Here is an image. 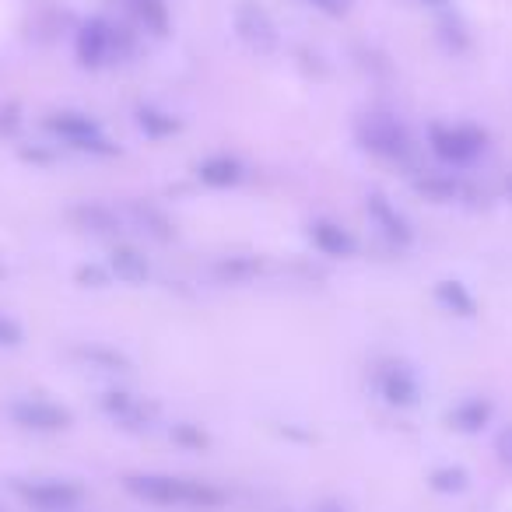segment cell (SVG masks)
<instances>
[{"label": "cell", "instance_id": "6da1fadb", "mask_svg": "<svg viewBox=\"0 0 512 512\" xmlns=\"http://www.w3.org/2000/svg\"><path fill=\"white\" fill-rule=\"evenodd\" d=\"M123 488L141 502L169 505V509H214V505L225 502V495L214 484L172 474H130Z\"/></svg>", "mask_w": 512, "mask_h": 512}, {"label": "cell", "instance_id": "7a4b0ae2", "mask_svg": "<svg viewBox=\"0 0 512 512\" xmlns=\"http://www.w3.org/2000/svg\"><path fill=\"white\" fill-rule=\"evenodd\" d=\"M484 130L470 127V123H435L428 130V144L432 151L449 165H467L474 162L477 155L484 151Z\"/></svg>", "mask_w": 512, "mask_h": 512}, {"label": "cell", "instance_id": "3957f363", "mask_svg": "<svg viewBox=\"0 0 512 512\" xmlns=\"http://www.w3.org/2000/svg\"><path fill=\"white\" fill-rule=\"evenodd\" d=\"M358 144L372 155L383 158H404L411 151V137H407L404 123H397L390 113H365L355 127Z\"/></svg>", "mask_w": 512, "mask_h": 512}, {"label": "cell", "instance_id": "277c9868", "mask_svg": "<svg viewBox=\"0 0 512 512\" xmlns=\"http://www.w3.org/2000/svg\"><path fill=\"white\" fill-rule=\"evenodd\" d=\"M15 495L36 512H71L81 505L85 491L74 481H60V477H36V481H18Z\"/></svg>", "mask_w": 512, "mask_h": 512}, {"label": "cell", "instance_id": "5b68a950", "mask_svg": "<svg viewBox=\"0 0 512 512\" xmlns=\"http://www.w3.org/2000/svg\"><path fill=\"white\" fill-rule=\"evenodd\" d=\"M46 127H50L60 141H67L78 151H95V155H113L116 151L113 144L106 141V134H102L99 123L85 113H71V109H64V113H53L50 120H46Z\"/></svg>", "mask_w": 512, "mask_h": 512}, {"label": "cell", "instance_id": "8992f818", "mask_svg": "<svg viewBox=\"0 0 512 512\" xmlns=\"http://www.w3.org/2000/svg\"><path fill=\"white\" fill-rule=\"evenodd\" d=\"M8 414L18 428H29V432H64V428H71V411L43 397L15 400L8 407Z\"/></svg>", "mask_w": 512, "mask_h": 512}, {"label": "cell", "instance_id": "52a82bcc", "mask_svg": "<svg viewBox=\"0 0 512 512\" xmlns=\"http://www.w3.org/2000/svg\"><path fill=\"white\" fill-rule=\"evenodd\" d=\"M120 53V29L106 22V18H88L78 32V60L85 67H102Z\"/></svg>", "mask_w": 512, "mask_h": 512}, {"label": "cell", "instance_id": "ba28073f", "mask_svg": "<svg viewBox=\"0 0 512 512\" xmlns=\"http://www.w3.org/2000/svg\"><path fill=\"white\" fill-rule=\"evenodd\" d=\"M379 393H383V400L393 407H414L418 404L421 386L411 369H404V365H386V369L379 372Z\"/></svg>", "mask_w": 512, "mask_h": 512}, {"label": "cell", "instance_id": "9c48e42d", "mask_svg": "<svg viewBox=\"0 0 512 512\" xmlns=\"http://www.w3.org/2000/svg\"><path fill=\"white\" fill-rule=\"evenodd\" d=\"M309 239H313V246L320 249L323 256H351L355 253V235L348 232L344 225H337V221H330V218H320V221H313L309 225Z\"/></svg>", "mask_w": 512, "mask_h": 512}, {"label": "cell", "instance_id": "30bf717a", "mask_svg": "<svg viewBox=\"0 0 512 512\" xmlns=\"http://www.w3.org/2000/svg\"><path fill=\"white\" fill-rule=\"evenodd\" d=\"M369 214H372V221L383 228V235H390L393 242L411 239V225H407L404 214H400L397 207L383 197V193H372V197H369Z\"/></svg>", "mask_w": 512, "mask_h": 512}, {"label": "cell", "instance_id": "8fae6325", "mask_svg": "<svg viewBox=\"0 0 512 512\" xmlns=\"http://www.w3.org/2000/svg\"><path fill=\"white\" fill-rule=\"evenodd\" d=\"M242 162L239 158H228V155H211V158H204V162L197 165V179L200 183H207V186H235L242 179Z\"/></svg>", "mask_w": 512, "mask_h": 512}, {"label": "cell", "instance_id": "7c38bea8", "mask_svg": "<svg viewBox=\"0 0 512 512\" xmlns=\"http://www.w3.org/2000/svg\"><path fill=\"white\" fill-rule=\"evenodd\" d=\"M239 32L253 46H260V50L274 46V25H271V18H267L260 8H242L239 11Z\"/></svg>", "mask_w": 512, "mask_h": 512}, {"label": "cell", "instance_id": "4fadbf2b", "mask_svg": "<svg viewBox=\"0 0 512 512\" xmlns=\"http://www.w3.org/2000/svg\"><path fill=\"white\" fill-rule=\"evenodd\" d=\"M435 295H439L442 306L453 309V313H460V316H474V295H470L467 288L460 285V281H439V288H435Z\"/></svg>", "mask_w": 512, "mask_h": 512}, {"label": "cell", "instance_id": "5bb4252c", "mask_svg": "<svg viewBox=\"0 0 512 512\" xmlns=\"http://www.w3.org/2000/svg\"><path fill=\"white\" fill-rule=\"evenodd\" d=\"M113 271L123 281H144L148 278V260L137 249H116L113 253Z\"/></svg>", "mask_w": 512, "mask_h": 512}, {"label": "cell", "instance_id": "9a60e30c", "mask_svg": "<svg viewBox=\"0 0 512 512\" xmlns=\"http://www.w3.org/2000/svg\"><path fill=\"white\" fill-rule=\"evenodd\" d=\"M137 127H141L148 137H169L179 130V123L172 120L169 113H158V109H151V106H141L137 109Z\"/></svg>", "mask_w": 512, "mask_h": 512}, {"label": "cell", "instance_id": "2e32d148", "mask_svg": "<svg viewBox=\"0 0 512 512\" xmlns=\"http://www.w3.org/2000/svg\"><path fill=\"white\" fill-rule=\"evenodd\" d=\"M488 414H491L488 404H481V400H467V404H460L453 411V421H456V428H463V432H477V428L488 421Z\"/></svg>", "mask_w": 512, "mask_h": 512}, {"label": "cell", "instance_id": "e0dca14e", "mask_svg": "<svg viewBox=\"0 0 512 512\" xmlns=\"http://www.w3.org/2000/svg\"><path fill=\"white\" fill-rule=\"evenodd\" d=\"M134 11L144 22V29H151V32H162L165 22H169V11H165L162 0H134Z\"/></svg>", "mask_w": 512, "mask_h": 512}, {"label": "cell", "instance_id": "ac0fdd59", "mask_svg": "<svg viewBox=\"0 0 512 512\" xmlns=\"http://www.w3.org/2000/svg\"><path fill=\"white\" fill-rule=\"evenodd\" d=\"M432 484L439 491H463V488H467V474H463L460 467H453V470H449V467L446 470H435Z\"/></svg>", "mask_w": 512, "mask_h": 512}, {"label": "cell", "instance_id": "d6986e66", "mask_svg": "<svg viewBox=\"0 0 512 512\" xmlns=\"http://www.w3.org/2000/svg\"><path fill=\"white\" fill-rule=\"evenodd\" d=\"M22 344V323L0 313V348H18Z\"/></svg>", "mask_w": 512, "mask_h": 512}, {"label": "cell", "instance_id": "ffe728a7", "mask_svg": "<svg viewBox=\"0 0 512 512\" xmlns=\"http://www.w3.org/2000/svg\"><path fill=\"white\" fill-rule=\"evenodd\" d=\"M495 449H498V456H502V463H509V467H512V425L498 432Z\"/></svg>", "mask_w": 512, "mask_h": 512}, {"label": "cell", "instance_id": "44dd1931", "mask_svg": "<svg viewBox=\"0 0 512 512\" xmlns=\"http://www.w3.org/2000/svg\"><path fill=\"white\" fill-rule=\"evenodd\" d=\"M316 8H323V11H330V15H341V11H348V4L351 0H313Z\"/></svg>", "mask_w": 512, "mask_h": 512}, {"label": "cell", "instance_id": "7402d4cb", "mask_svg": "<svg viewBox=\"0 0 512 512\" xmlns=\"http://www.w3.org/2000/svg\"><path fill=\"white\" fill-rule=\"evenodd\" d=\"M316 512H344V509H341V505H330V502H327V505H320Z\"/></svg>", "mask_w": 512, "mask_h": 512}, {"label": "cell", "instance_id": "603a6c76", "mask_svg": "<svg viewBox=\"0 0 512 512\" xmlns=\"http://www.w3.org/2000/svg\"><path fill=\"white\" fill-rule=\"evenodd\" d=\"M505 190H509V197H512V176H509V179H505Z\"/></svg>", "mask_w": 512, "mask_h": 512}]
</instances>
